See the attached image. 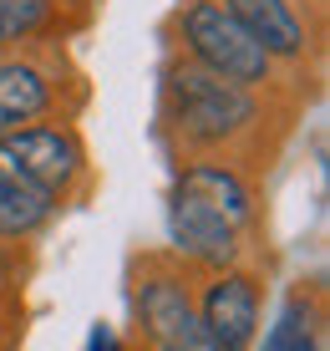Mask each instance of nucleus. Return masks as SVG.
Instances as JSON below:
<instances>
[{
    "instance_id": "nucleus-10",
    "label": "nucleus",
    "mask_w": 330,
    "mask_h": 351,
    "mask_svg": "<svg viewBox=\"0 0 330 351\" xmlns=\"http://www.w3.org/2000/svg\"><path fill=\"white\" fill-rule=\"evenodd\" d=\"M97 0H0V56L71 41L92 26Z\"/></svg>"
},
{
    "instance_id": "nucleus-2",
    "label": "nucleus",
    "mask_w": 330,
    "mask_h": 351,
    "mask_svg": "<svg viewBox=\"0 0 330 351\" xmlns=\"http://www.w3.org/2000/svg\"><path fill=\"white\" fill-rule=\"evenodd\" d=\"M163 36H168V51L199 62L203 71L234 82V87H249V92H279V87H290V92H300L295 82L264 56V46L254 41V36L244 31L218 0H178V5L168 10Z\"/></svg>"
},
{
    "instance_id": "nucleus-7",
    "label": "nucleus",
    "mask_w": 330,
    "mask_h": 351,
    "mask_svg": "<svg viewBox=\"0 0 330 351\" xmlns=\"http://www.w3.org/2000/svg\"><path fill=\"white\" fill-rule=\"evenodd\" d=\"M193 311L218 351H254L264 321V275L254 265L193 275Z\"/></svg>"
},
{
    "instance_id": "nucleus-11",
    "label": "nucleus",
    "mask_w": 330,
    "mask_h": 351,
    "mask_svg": "<svg viewBox=\"0 0 330 351\" xmlns=\"http://www.w3.org/2000/svg\"><path fill=\"white\" fill-rule=\"evenodd\" d=\"M259 351H325V306L315 285H295L275 311Z\"/></svg>"
},
{
    "instance_id": "nucleus-13",
    "label": "nucleus",
    "mask_w": 330,
    "mask_h": 351,
    "mask_svg": "<svg viewBox=\"0 0 330 351\" xmlns=\"http://www.w3.org/2000/svg\"><path fill=\"white\" fill-rule=\"evenodd\" d=\"M26 311H21V280L10 270V250H0V351H16L26 336Z\"/></svg>"
},
{
    "instance_id": "nucleus-1",
    "label": "nucleus",
    "mask_w": 330,
    "mask_h": 351,
    "mask_svg": "<svg viewBox=\"0 0 330 351\" xmlns=\"http://www.w3.org/2000/svg\"><path fill=\"white\" fill-rule=\"evenodd\" d=\"M300 92H249L168 51L157 71V138L173 158H224L264 173L300 117Z\"/></svg>"
},
{
    "instance_id": "nucleus-12",
    "label": "nucleus",
    "mask_w": 330,
    "mask_h": 351,
    "mask_svg": "<svg viewBox=\"0 0 330 351\" xmlns=\"http://www.w3.org/2000/svg\"><path fill=\"white\" fill-rule=\"evenodd\" d=\"M56 224V204L0 168V250H21Z\"/></svg>"
},
{
    "instance_id": "nucleus-9",
    "label": "nucleus",
    "mask_w": 330,
    "mask_h": 351,
    "mask_svg": "<svg viewBox=\"0 0 330 351\" xmlns=\"http://www.w3.org/2000/svg\"><path fill=\"white\" fill-rule=\"evenodd\" d=\"M173 193L209 204L214 214H224L229 224H239L244 234L259 239L264 229V193H259V173L224 158H178L173 163Z\"/></svg>"
},
{
    "instance_id": "nucleus-15",
    "label": "nucleus",
    "mask_w": 330,
    "mask_h": 351,
    "mask_svg": "<svg viewBox=\"0 0 330 351\" xmlns=\"http://www.w3.org/2000/svg\"><path fill=\"white\" fill-rule=\"evenodd\" d=\"M132 351H173V346H163V341H142V336H138V346H132Z\"/></svg>"
},
{
    "instance_id": "nucleus-14",
    "label": "nucleus",
    "mask_w": 330,
    "mask_h": 351,
    "mask_svg": "<svg viewBox=\"0 0 330 351\" xmlns=\"http://www.w3.org/2000/svg\"><path fill=\"white\" fill-rule=\"evenodd\" d=\"M87 351H127V346H122V336H117L112 321H97L87 331Z\"/></svg>"
},
{
    "instance_id": "nucleus-8",
    "label": "nucleus",
    "mask_w": 330,
    "mask_h": 351,
    "mask_svg": "<svg viewBox=\"0 0 330 351\" xmlns=\"http://www.w3.org/2000/svg\"><path fill=\"white\" fill-rule=\"evenodd\" d=\"M168 255L178 265H188L193 275H209V270H229V265H249L254 260V234H244L239 224H229L224 214H214L209 204L188 199V193L168 189Z\"/></svg>"
},
{
    "instance_id": "nucleus-3",
    "label": "nucleus",
    "mask_w": 330,
    "mask_h": 351,
    "mask_svg": "<svg viewBox=\"0 0 330 351\" xmlns=\"http://www.w3.org/2000/svg\"><path fill=\"white\" fill-rule=\"evenodd\" d=\"M87 102L92 82L71 62L66 41L0 56V138L26 123H46V117H81Z\"/></svg>"
},
{
    "instance_id": "nucleus-6",
    "label": "nucleus",
    "mask_w": 330,
    "mask_h": 351,
    "mask_svg": "<svg viewBox=\"0 0 330 351\" xmlns=\"http://www.w3.org/2000/svg\"><path fill=\"white\" fill-rule=\"evenodd\" d=\"M218 5L264 46V56H270L305 97H310L315 77H320V56H325L320 0H218Z\"/></svg>"
},
{
    "instance_id": "nucleus-4",
    "label": "nucleus",
    "mask_w": 330,
    "mask_h": 351,
    "mask_svg": "<svg viewBox=\"0 0 330 351\" xmlns=\"http://www.w3.org/2000/svg\"><path fill=\"white\" fill-rule=\"evenodd\" d=\"M0 168L16 173L21 184H31L36 193L61 209L81 204L97 189V168H92V148L77 117H46V123H26L0 138Z\"/></svg>"
},
{
    "instance_id": "nucleus-5",
    "label": "nucleus",
    "mask_w": 330,
    "mask_h": 351,
    "mask_svg": "<svg viewBox=\"0 0 330 351\" xmlns=\"http://www.w3.org/2000/svg\"><path fill=\"white\" fill-rule=\"evenodd\" d=\"M127 306L142 341H163L173 351H218L214 336L203 331L199 311H193V270L178 265L168 250L132 255Z\"/></svg>"
}]
</instances>
